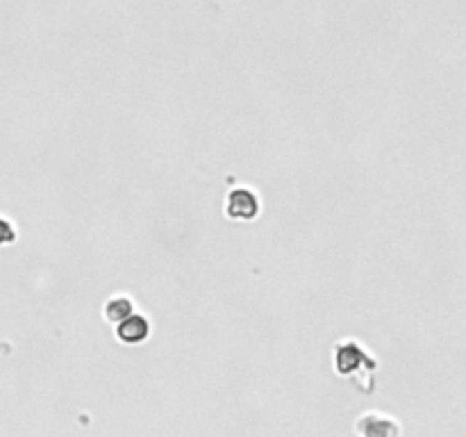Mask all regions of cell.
Returning a JSON list of instances; mask_svg holds the SVG:
<instances>
[{
  "mask_svg": "<svg viewBox=\"0 0 466 437\" xmlns=\"http://www.w3.org/2000/svg\"><path fill=\"white\" fill-rule=\"evenodd\" d=\"M357 437H401V423L382 412H364L355 423Z\"/></svg>",
  "mask_w": 466,
  "mask_h": 437,
  "instance_id": "cell-3",
  "label": "cell"
},
{
  "mask_svg": "<svg viewBox=\"0 0 466 437\" xmlns=\"http://www.w3.org/2000/svg\"><path fill=\"white\" fill-rule=\"evenodd\" d=\"M134 315V301L130 296H114L110 298L107 303H105L102 307V317L107 324H114V326H119L121 321H125L127 317H132Z\"/></svg>",
  "mask_w": 466,
  "mask_h": 437,
  "instance_id": "cell-5",
  "label": "cell"
},
{
  "mask_svg": "<svg viewBox=\"0 0 466 437\" xmlns=\"http://www.w3.org/2000/svg\"><path fill=\"white\" fill-rule=\"evenodd\" d=\"M226 214L235 221H253L260 214V199L248 187H237L228 194Z\"/></svg>",
  "mask_w": 466,
  "mask_h": 437,
  "instance_id": "cell-2",
  "label": "cell"
},
{
  "mask_svg": "<svg viewBox=\"0 0 466 437\" xmlns=\"http://www.w3.org/2000/svg\"><path fill=\"white\" fill-rule=\"evenodd\" d=\"M148 335H150V321L144 315H137V312L116 326V339L121 344H127V347L146 342Z\"/></svg>",
  "mask_w": 466,
  "mask_h": 437,
  "instance_id": "cell-4",
  "label": "cell"
},
{
  "mask_svg": "<svg viewBox=\"0 0 466 437\" xmlns=\"http://www.w3.org/2000/svg\"><path fill=\"white\" fill-rule=\"evenodd\" d=\"M332 362H334V372L351 378V381L359 387L371 392L373 387V374L378 369L376 358L355 339H344L339 344H334L332 349Z\"/></svg>",
  "mask_w": 466,
  "mask_h": 437,
  "instance_id": "cell-1",
  "label": "cell"
}]
</instances>
